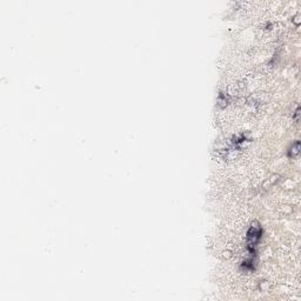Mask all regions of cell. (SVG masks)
I'll return each mask as SVG.
<instances>
[{
	"instance_id": "cell-1",
	"label": "cell",
	"mask_w": 301,
	"mask_h": 301,
	"mask_svg": "<svg viewBox=\"0 0 301 301\" xmlns=\"http://www.w3.org/2000/svg\"><path fill=\"white\" fill-rule=\"evenodd\" d=\"M300 144H299V141H297L295 144H294V146L291 148V153H290V157H292V158H294V157H297L298 154H299V149H300Z\"/></svg>"
}]
</instances>
